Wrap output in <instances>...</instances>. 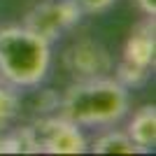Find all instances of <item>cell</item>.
Returning <instances> with one entry per match:
<instances>
[{
  "label": "cell",
  "mask_w": 156,
  "mask_h": 156,
  "mask_svg": "<svg viewBox=\"0 0 156 156\" xmlns=\"http://www.w3.org/2000/svg\"><path fill=\"white\" fill-rule=\"evenodd\" d=\"M128 89H124L110 75L93 79H75L58 98V114L86 128L114 126L128 114Z\"/></svg>",
  "instance_id": "1"
},
{
  "label": "cell",
  "mask_w": 156,
  "mask_h": 156,
  "mask_svg": "<svg viewBox=\"0 0 156 156\" xmlns=\"http://www.w3.org/2000/svg\"><path fill=\"white\" fill-rule=\"evenodd\" d=\"M51 68V42L26 26L0 28V79L16 89H33L44 82Z\"/></svg>",
  "instance_id": "2"
},
{
  "label": "cell",
  "mask_w": 156,
  "mask_h": 156,
  "mask_svg": "<svg viewBox=\"0 0 156 156\" xmlns=\"http://www.w3.org/2000/svg\"><path fill=\"white\" fill-rule=\"evenodd\" d=\"M82 16H84V12L79 9L75 0H42L26 12L21 26H26L35 35L44 37L47 42H56L63 33L77 26Z\"/></svg>",
  "instance_id": "3"
},
{
  "label": "cell",
  "mask_w": 156,
  "mask_h": 156,
  "mask_svg": "<svg viewBox=\"0 0 156 156\" xmlns=\"http://www.w3.org/2000/svg\"><path fill=\"white\" fill-rule=\"evenodd\" d=\"M37 151L42 154H84L89 149L82 126L65 119L63 114L42 117L33 124Z\"/></svg>",
  "instance_id": "4"
},
{
  "label": "cell",
  "mask_w": 156,
  "mask_h": 156,
  "mask_svg": "<svg viewBox=\"0 0 156 156\" xmlns=\"http://www.w3.org/2000/svg\"><path fill=\"white\" fill-rule=\"evenodd\" d=\"M63 68L75 79H93L110 75L114 61H112V54L98 40L79 37L63 51Z\"/></svg>",
  "instance_id": "5"
},
{
  "label": "cell",
  "mask_w": 156,
  "mask_h": 156,
  "mask_svg": "<svg viewBox=\"0 0 156 156\" xmlns=\"http://www.w3.org/2000/svg\"><path fill=\"white\" fill-rule=\"evenodd\" d=\"M124 61L154 70V61H156V23H154V16H144L130 30L128 40L124 44Z\"/></svg>",
  "instance_id": "6"
},
{
  "label": "cell",
  "mask_w": 156,
  "mask_h": 156,
  "mask_svg": "<svg viewBox=\"0 0 156 156\" xmlns=\"http://www.w3.org/2000/svg\"><path fill=\"white\" fill-rule=\"evenodd\" d=\"M128 137L135 142V147L142 151H154L156 147V107L154 105H142L133 112L128 119Z\"/></svg>",
  "instance_id": "7"
},
{
  "label": "cell",
  "mask_w": 156,
  "mask_h": 156,
  "mask_svg": "<svg viewBox=\"0 0 156 156\" xmlns=\"http://www.w3.org/2000/svg\"><path fill=\"white\" fill-rule=\"evenodd\" d=\"M0 154H40L33 126H21L9 133H0Z\"/></svg>",
  "instance_id": "8"
},
{
  "label": "cell",
  "mask_w": 156,
  "mask_h": 156,
  "mask_svg": "<svg viewBox=\"0 0 156 156\" xmlns=\"http://www.w3.org/2000/svg\"><path fill=\"white\" fill-rule=\"evenodd\" d=\"M89 149L93 154H140V149L126 130H105L103 135H98L91 142Z\"/></svg>",
  "instance_id": "9"
},
{
  "label": "cell",
  "mask_w": 156,
  "mask_h": 156,
  "mask_svg": "<svg viewBox=\"0 0 156 156\" xmlns=\"http://www.w3.org/2000/svg\"><path fill=\"white\" fill-rule=\"evenodd\" d=\"M21 112V96L19 89L7 82H0V133L12 126V121Z\"/></svg>",
  "instance_id": "10"
},
{
  "label": "cell",
  "mask_w": 156,
  "mask_h": 156,
  "mask_svg": "<svg viewBox=\"0 0 156 156\" xmlns=\"http://www.w3.org/2000/svg\"><path fill=\"white\" fill-rule=\"evenodd\" d=\"M112 77L117 79L124 89H140L149 82L151 77V68H142V65H135V63H128V61L121 58V63H117V68H112Z\"/></svg>",
  "instance_id": "11"
},
{
  "label": "cell",
  "mask_w": 156,
  "mask_h": 156,
  "mask_svg": "<svg viewBox=\"0 0 156 156\" xmlns=\"http://www.w3.org/2000/svg\"><path fill=\"white\" fill-rule=\"evenodd\" d=\"M84 14H103L107 12L117 0H75Z\"/></svg>",
  "instance_id": "12"
},
{
  "label": "cell",
  "mask_w": 156,
  "mask_h": 156,
  "mask_svg": "<svg viewBox=\"0 0 156 156\" xmlns=\"http://www.w3.org/2000/svg\"><path fill=\"white\" fill-rule=\"evenodd\" d=\"M135 5L144 16H156V0H135Z\"/></svg>",
  "instance_id": "13"
}]
</instances>
